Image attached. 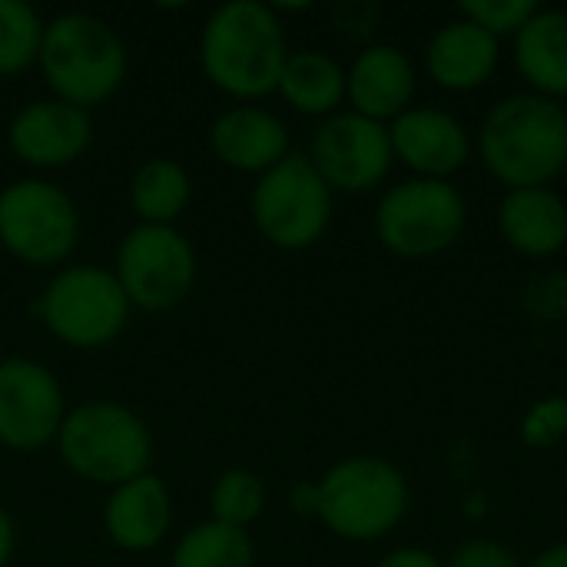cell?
<instances>
[{
    "mask_svg": "<svg viewBox=\"0 0 567 567\" xmlns=\"http://www.w3.org/2000/svg\"><path fill=\"white\" fill-rule=\"evenodd\" d=\"M286 56L289 43L279 10L262 0H229L216 7L199 37L206 80L236 100L276 93Z\"/></svg>",
    "mask_w": 567,
    "mask_h": 567,
    "instance_id": "2",
    "label": "cell"
},
{
    "mask_svg": "<svg viewBox=\"0 0 567 567\" xmlns=\"http://www.w3.org/2000/svg\"><path fill=\"white\" fill-rule=\"evenodd\" d=\"M276 93L306 116H332L346 100V70L322 50H292Z\"/></svg>",
    "mask_w": 567,
    "mask_h": 567,
    "instance_id": "21",
    "label": "cell"
},
{
    "mask_svg": "<svg viewBox=\"0 0 567 567\" xmlns=\"http://www.w3.org/2000/svg\"><path fill=\"white\" fill-rule=\"evenodd\" d=\"M0 362H3V355H0Z\"/></svg>",
    "mask_w": 567,
    "mask_h": 567,
    "instance_id": "33",
    "label": "cell"
},
{
    "mask_svg": "<svg viewBox=\"0 0 567 567\" xmlns=\"http://www.w3.org/2000/svg\"><path fill=\"white\" fill-rule=\"evenodd\" d=\"M309 163L332 193H369L395 166L389 126L352 110H339L316 126Z\"/></svg>",
    "mask_w": 567,
    "mask_h": 567,
    "instance_id": "11",
    "label": "cell"
},
{
    "mask_svg": "<svg viewBox=\"0 0 567 567\" xmlns=\"http://www.w3.org/2000/svg\"><path fill=\"white\" fill-rule=\"evenodd\" d=\"M189 173L166 156L146 159L130 179V206L140 216V223L150 226H173L179 213L189 206Z\"/></svg>",
    "mask_w": 567,
    "mask_h": 567,
    "instance_id": "22",
    "label": "cell"
},
{
    "mask_svg": "<svg viewBox=\"0 0 567 567\" xmlns=\"http://www.w3.org/2000/svg\"><path fill=\"white\" fill-rule=\"evenodd\" d=\"M445 567H522L515 551L502 542L492 538H472L465 545H458L452 551V558L445 561Z\"/></svg>",
    "mask_w": 567,
    "mask_h": 567,
    "instance_id": "28",
    "label": "cell"
},
{
    "mask_svg": "<svg viewBox=\"0 0 567 567\" xmlns=\"http://www.w3.org/2000/svg\"><path fill=\"white\" fill-rule=\"evenodd\" d=\"M528 567H567V542H561V545H551V548H545V551H538Z\"/></svg>",
    "mask_w": 567,
    "mask_h": 567,
    "instance_id": "32",
    "label": "cell"
},
{
    "mask_svg": "<svg viewBox=\"0 0 567 567\" xmlns=\"http://www.w3.org/2000/svg\"><path fill=\"white\" fill-rule=\"evenodd\" d=\"M130 309L116 276L100 266L60 269L37 299V316L47 332L73 349L110 346L126 329Z\"/></svg>",
    "mask_w": 567,
    "mask_h": 567,
    "instance_id": "8",
    "label": "cell"
},
{
    "mask_svg": "<svg viewBox=\"0 0 567 567\" xmlns=\"http://www.w3.org/2000/svg\"><path fill=\"white\" fill-rule=\"evenodd\" d=\"M56 449L76 478L106 488L150 475L153 465V435L146 422L116 402H86L66 412Z\"/></svg>",
    "mask_w": 567,
    "mask_h": 567,
    "instance_id": "5",
    "label": "cell"
},
{
    "mask_svg": "<svg viewBox=\"0 0 567 567\" xmlns=\"http://www.w3.org/2000/svg\"><path fill=\"white\" fill-rule=\"evenodd\" d=\"M169 567H256V548L249 532L209 518L179 538Z\"/></svg>",
    "mask_w": 567,
    "mask_h": 567,
    "instance_id": "23",
    "label": "cell"
},
{
    "mask_svg": "<svg viewBox=\"0 0 567 567\" xmlns=\"http://www.w3.org/2000/svg\"><path fill=\"white\" fill-rule=\"evenodd\" d=\"M465 226L468 203L452 179H402L375 206V236L402 259H429L452 249Z\"/></svg>",
    "mask_w": 567,
    "mask_h": 567,
    "instance_id": "6",
    "label": "cell"
},
{
    "mask_svg": "<svg viewBox=\"0 0 567 567\" xmlns=\"http://www.w3.org/2000/svg\"><path fill=\"white\" fill-rule=\"evenodd\" d=\"M63 389L43 362H0V445L10 452H40L56 442L63 425Z\"/></svg>",
    "mask_w": 567,
    "mask_h": 567,
    "instance_id": "12",
    "label": "cell"
},
{
    "mask_svg": "<svg viewBox=\"0 0 567 567\" xmlns=\"http://www.w3.org/2000/svg\"><path fill=\"white\" fill-rule=\"evenodd\" d=\"M498 229L515 252L551 259L567 246V199L551 186L505 189L498 203Z\"/></svg>",
    "mask_w": 567,
    "mask_h": 567,
    "instance_id": "18",
    "label": "cell"
},
{
    "mask_svg": "<svg viewBox=\"0 0 567 567\" xmlns=\"http://www.w3.org/2000/svg\"><path fill=\"white\" fill-rule=\"evenodd\" d=\"M116 282L143 312L176 309L196 282V252L176 226H133L116 249Z\"/></svg>",
    "mask_w": 567,
    "mask_h": 567,
    "instance_id": "10",
    "label": "cell"
},
{
    "mask_svg": "<svg viewBox=\"0 0 567 567\" xmlns=\"http://www.w3.org/2000/svg\"><path fill=\"white\" fill-rule=\"evenodd\" d=\"M13 545H17V535H13V522L10 515L0 508V567H7L10 555H13Z\"/></svg>",
    "mask_w": 567,
    "mask_h": 567,
    "instance_id": "31",
    "label": "cell"
},
{
    "mask_svg": "<svg viewBox=\"0 0 567 567\" xmlns=\"http://www.w3.org/2000/svg\"><path fill=\"white\" fill-rule=\"evenodd\" d=\"M209 512H213V522L246 532L266 512V485H262V478L256 472H249V468L223 472L216 478L213 492H209Z\"/></svg>",
    "mask_w": 567,
    "mask_h": 567,
    "instance_id": "24",
    "label": "cell"
},
{
    "mask_svg": "<svg viewBox=\"0 0 567 567\" xmlns=\"http://www.w3.org/2000/svg\"><path fill=\"white\" fill-rule=\"evenodd\" d=\"M475 153L505 189L551 186L567 169V110L532 90L502 96L478 126Z\"/></svg>",
    "mask_w": 567,
    "mask_h": 567,
    "instance_id": "1",
    "label": "cell"
},
{
    "mask_svg": "<svg viewBox=\"0 0 567 567\" xmlns=\"http://www.w3.org/2000/svg\"><path fill=\"white\" fill-rule=\"evenodd\" d=\"M375 567H445V561L435 551H429V548L405 545V548H395L385 558H379Z\"/></svg>",
    "mask_w": 567,
    "mask_h": 567,
    "instance_id": "29",
    "label": "cell"
},
{
    "mask_svg": "<svg viewBox=\"0 0 567 567\" xmlns=\"http://www.w3.org/2000/svg\"><path fill=\"white\" fill-rule=\"evenodd\" d=\"M43 40L40 13L23 0H0V76H13L37 63Z\"/></svg>",
    "mask_w": 567,
    "mask_h": 567,
    "instance_id": "25",
    "label": "cell"
},
{
    "mask_svg": "<svg viewBox=\"0 0 567 567\" xmlns=\"http://www.w3.org/2000/svg\"><path fill=\"white\" fill-rule=\"evenodd\" d=\"M518 432H522V442H525L528 449H535V452H548V449H555L558 442H565L567 439L565 395H548V399L535 402V405L525 412V419H522Z\"/></svg>",
    "mask_w": 567,
    "mask_h": 567,
    "instance_id": "27",
    "label": "cell"
},
{
    "mask_svg": "<svg viewBox=\"0 0 567 567\" xmlns=\"http://www.w3.org/2000/svg\"><path fill=\"white\" fill-rule=\"evenodd\" d=\"M415 96V66L409 53L395 43H369L355 53L346 70V100L352 113L375 123H392L412 106Z\"/></svg>",
    "mask_w": 567,
    "mask_h": 567,
    "instance_id": "15",
    "label": "cell"
},
{
    "mask_svg": "<svg viewBox=\"0 0 567 567\" xmlns=\"http://www.w3.org/2000/svg\"><path fill=\"white\" fill-rule=\"evenodd\" d=\"M93 140L90 113L63 100H37L23 106L7 130L10 153L37 169H60L76 163Z\"/></svg>",
    "mask_w": 567,
    "mask_h": 567,
    "instance_id": "14",
    "label": "cell"
},
{
    "mask_svg": "<svg viewBox=\"0 0 567 567\" xmlns=\"http://www.w3.org/2000/svg\"><path fill=\"white\" fill-rule=\"evenodd\" d=\"M209 146L223 166L256 176L269 173L292 153L286 123L262 106H233L219 113L209 130Z\"/></svg>",
    "mask_w": 567,
    "mask_h": 567,
    "instance_id": "17",
    "label": "cell"
},
{
    "mask_svg": "<svg viewBox=\"0 0 567 567\" xmlns=\"http://www.w3.org/2000/svg\"><path fill=\"white\" fill-rule=\"evenodd\" d=\"M80 239L73 199L47 179H17L0 193V243L23 266H60Z\"/></svg>",
    "mask_w": 567,
    "mask_h": 567,
    "instance_id": "9",
    "label": "cell"
},
{
    "mask_svg": "<svg viewBox=\"0 0 567 567\" xmlns=\"http://www.w3.org/2000/svg\"><path fill=\"white\" fill-rule=\"evenodd\" d=\"M37 66L53 100L90 110L106 103L126 80V47L106 20L93 13H60L43 23Z\"/></svg>",
    "mask_w": 567,
    "mask_h": 567,
    "instance_id": "3",
    "label": "cell"
},
{
    "mask_svg": "<svg viewBox=\"0 0 567 567\" xmlns=\"http://www.w3.org/2000/svg\"><path fill=\"white\" fill-rule=\"evenodd\" d=\"M392 156L419 179H452L475 153V140L458 116L439 106H409L389 123Z\"/></svg>",
    "mask_w": 567,
    "mask_h": 567,
    "instance_id": "13",
    "label": "cell"
},
{
    "mask_svg": "<svg viewBox=\"0 0 567 567\" xmlns=\"http://www.w3.org/2000/svg\"><path fill=\"white\" fill-rule=\"evenodd\" d=\"M409 482L379 455H352L319 478V522L342 542H382L409 515Z\"/></svg>",
    "mask_w": 567,
    "mask_h": 567,
    "instance_id": "4",
    "label": "cell"
},
{
    "mask_svg": "<svg viewBox=\"0 0 567 567\" xmlns=\"http://www.w3.org/2000/svg\"><path fill=\"white\" fill-rule=\"evenodd\" d=\"M502 63V40L472 20L458 17L439 27L425 47V70L435 86L452 93H472L485 86Z\"/></svg>",
    "mask_w": 567,
    "mask_h": 567,
    "instance_id": "16",
    "label": "cell"
},
{
    "mask_svg": "<svg viewBox=\"0 0 567 567\" xmlns=\"http://www.w3.org/2000/svg\"><path fill=\"white\" fill-rule=\"evenodd\" d=\"M538 13L535 0H462L458 17L488 30L492 37H518V30Z\"/></svg>",
    "mask_w": 567,
    "mask_h": 567,
    "instance_id": "26",
    "label": "cell"
},
{
    "mask_svg": "<svg viewBox=\"0 0 567 567\" xmlns=\"http://www.w3.org/2000/svg\"><path fill=\"white\" fill-rule=\"evenodd\" d=\"M289 508L299 518H319V482H302L289 492Z\"/></svg>",
    "mask_w": 567,
    "mask_h": 567,
    "instance_id": "30",
    "label": "cell"
},
{
    "mask_svg": "<svg viewBox=\"0 0 567 567\" xmlns=\"http://www.w3.org/2000/svg\"><path fill=\"white\" fill-rule=\"evenodd\" d=\"M173 525V502L166 485L150 472L110 492L103 508L106 538L120 551H153Z\"/></svg>",
    "mask_w": 567,
    "mask_h": 567,
    "instance_id": "19",
    "label": "cell"
},
{
    "mask_svg": "<svg viewBox=\"0 0 567 567\" xmlns=\"http://www.w3.org/2000/svg\"><path fill=\"white\" fill-rule=\"evenodd\" d=\"M515 66L532 93L567 96V10H542L515 37Z\"/></svg>",
    "mask_w": 567,
    "mask_h": 567,
    "instance_id": "20",
    "label": "cell"
},
{
    "mask_svg": "<svg viewBox=\"0 0 567 567\" xmlns=\"http://www.w3.org/2000/svg\"><path fill=\"white\" fill-rule=\"evenodd\" d=\"M249 213L269 246L299 252L326 236L332 223V189L306 153H289L256 179Z\"/></svg>",
    "mask_w": 567,
    "mask_h": 567,
    "instance_id": "7",
    "label": "cell"
}]
</instances>
